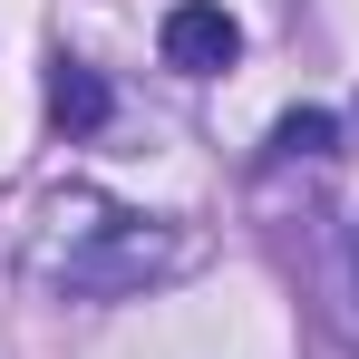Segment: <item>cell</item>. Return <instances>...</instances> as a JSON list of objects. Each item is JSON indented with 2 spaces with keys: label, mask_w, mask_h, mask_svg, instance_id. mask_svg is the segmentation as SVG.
<instances>
[{
  "label": "cell",
  "mask_w": 359,
  "mask_h": 359,
  "mask_svg": "<svg viewBox=\"0 0 359 359\" xmlns=\"http://www.w3.org/2000/svg\"><path fill=\"white\" fill-rule=\"evenodd\" d=\"M194 262V243L165 233V224H107V233L88 243V252H68L59 282L88 301H117V292H146V282H165V272H184Z\"/></svg>",
  "instance_id": "6da1fadb"
},
{
  "label": "cell",
  "mask_w": 359,
  "mask_h": 359,
  "mask_svg": "<svg viewBox=\"0 0 359 359\" xmlns=\"http://www.w3.org/2000/svg\"><path fill=\"white\" fill-rule=\"evenodd\" d=\"M156 39H165V68H184V78H224L243 59V29H233L224 0H175Z\"/></svg>",
  "instance_id": "7a4b0ae2"
},
{
  "label": "cell",
  "mask_w": 359,
  "mask_h": 359,
  "mask_svg": "<svg viewBox=\"0 0 359 359\" xmlns=\"http://www.w3.org/2000/svg\"><path fill=\"white\" fill-rule=\"evenodd\" d=\"M49 117H59L68 136H97V126H107V78L78 68V59H59L49 68Z\"/></svg>",
  "instance_id": "3957f363"
},
{
  "label": "cell",
  "mask_w": 359,
  "mask_h": 359,
  "mask_svg": "<svg viewBox=\"0 0 359 359\" xmlns=\"http://www.w3.org/2000/svg\"><path fill=\"white\" fill-rule=\"evenodd\" d=\"M330 146H340V117L330 107H292V117L272 126V156H292V165H320Z\"/></svg>",
  "instance_id": "277c9868"
}]
</instances>
